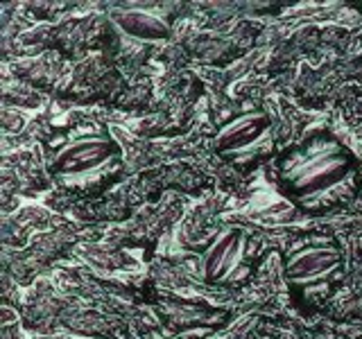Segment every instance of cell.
Wrapping results in <instances>:
<instances>
[{
    "instance_id": "10",
    "label": "cell",
    "mask_w": 362,
    "mask_h": 339,
    "mask_svg": "<svg viewBox=\"0 0 362 339\" xmlns=\"http://www.w3.org/2000/svg\"><path fill=\"white\" fill-rule=\"evenodd\" d=\"M62 323L71 328L73 333L93 335V337H122L124 328L120 321L109 319L98 312H64Z\"/></svg>"
},
{
    "instance_id": "3",
    "label": "cell",
    "mask_w": 362,
    "mask_h": 339,
    "mask_svg": "<svg viewBox=\"0 0 362 339\" xmlns=\"http://www.w3.org/2000/svg\"><path fill=\"white\" fill-rule=\"evenodd\" d=\"M260 242L243 229H222L199 258V276L209 285L240 287L254 274Z\"/></svg>"
},
{
    "instance_id": "12",
    "label": "cell",
    "mask_w": 362,
    "mask_h": 339,
    "mask_svg": "<svg viewBox=\"0 0 362 339\" xmlns=\"http://www.w3.org/2000/svg\"><path fill=\"white\" fill-rule=\"evenodd\" d=\"M5 107L9 105H23V107H41V95L25 82H16L11 86L5 82Z\"/></svg>"
},
{
    "instance_id": "9",
    "label": "cell",
    "mask_w": 362,
    "mask_h": 339,
    "mask_svg": "<svg viewBox=\"0 0 362 339\" xmlns=\"http://www.w3.org/2000/svg\"><path fill=\"white\" fill-rule=\"evenodd\" d=\"M64 73V61L59 59V54L45 52L37 59L21 61L14 66V75L18 82H25L30 86H50L57 77Z\"/></svg>"
},
{
    "instance_id": "1",
    "label": "cell",
    "mask_w": 362,
    "mask_h": 339,
    "mask_svg": "<svg viewBox=\"0 0 362 339\" xmlns=\"http://www.w3.org/2000/svg\"><path fill=\"white\" fill-rule=\"evenodd\" d=\"M276 186L301 210L326 213L356 195L360 165L333 133L315 131L274 161Z\"/></svg>"
},
{
    "instance_id": "4",
    "label": "cell",
    "mask_w": 362,
    "mask_h": 339,
    "mask_svg": "<svg viewBox=\"0 0 362 339\" xmlns=\"http://www.w3.org/2000/svg\"><path fill=\"white\" fill-rule=\"evenodd\" d=\"M342 267V251L333 244H313L290 254L286 260V278L288 282L305 287V297L313 294H328L331 282Z\"/></svg>"
},
{
    "instance_id": "2",
    "label": "cell",
    "mask_w": 362,
    "mask_h": 339,
    "mask_svg": "<svg viewBox=\"0 0 362 339\" xmlns=\"http://www.w3.org/2000/svg\"><path fill=\"white\" fill-rule=\"evenodd\" d=\"M62 190L90 195L102 192L122 170V150L109 136H84L68 143L48 165Z\"/></svg>"
},
{
    "instance_id": "11",
    "label": "cell",
    "mask_w": 362,
    "mask_h": 339,
    "mask_svg": "<svg viewBox=\"0 0 362 339\" xmlns=\"http://www.w3.org/2000/svg\"><path fill=\"white\" fill-rule=\"evenodd\" d=\"M84 258L95 265L107 267V269H124V267L134 265V260L129 256L120 254L118 249H113V246H109V249L107 246H88L84 251Z\"/></svg>"
},
{
    "instance_id": "6",
    "label": "cell",
    "mask_w": 362,
    "mask_h": 339,
    "mask_svg": "<svg viewBox=\"0 0 362 339\" xmlns=\"http://www.w3.org/2000/svg\"><path fill=\"white\" fill-rule=\"evenodd\" d=\"M3 184H5V195H9L11 190L16 195L18 192L34 195V192L48 188L50 181L41 170L39 158L32 152H16L3 158Z\"/></svg>"
},
{
    "instance_id": "7",
    "label": "cell",
    "mask_w": 362,
    "mask_h": 339,
    "mask_svg": "<svg viewBox=\"0 0 362 339\" xmlns=\"http://www.w3.org/2000/svg\"><path fill=\"white\" fill-rule=\"evenodd\" d=\"M158 314H161V321H165L175 333L179 331H188V328H197V326H222L226 321L224 312H218L209 308L204 303H163L158 308Z\"/></svg>"
},
{
    "instance_id": "5",
    "label": "cell",
    "mask_w": 362,
    "mask_h": 339,
    "mask_svg": "<svg viewBox=\"0 0 362 339\" xmlns=\"http://www.w3.org/2000/svg\"><path fill=\"white\" fill-rule=\"evenodd\" d=\"M272 133V118L265 113H247L224 124L220 133L215 136V150L222 156L238 158L249 152V147H263Z\"/></svg>"
},
{
    "instance_id": "13",
    "label": "cell",
    "mask_w": 362,
    "mask_h": 339,
    "mask_svg": "<svg viewBox=\"0 0 362 339\" xmlns=\"http://www.w3.org/2000/svg\"><path fill=\"white\" fill-rule=\"evenodd\" d=\"M16 335H18V321L14 319V312L5 305L3 308V339H21Z\"/></svg>"
},
{
    "instance_id": "8",
    "label": "cell",
    "mask_w": 362,
    "mask_h": 339,
    "mask_svg": "<svg viewBox=\"0 0 362 339\" xmlns=\"http://www.w3.org/2000/svg\"><path fill=\"white\" fill-rule=\"evenodd\" d=\"M111 20L116 23V28H120L124 34H129V37H136V39L161 41L170 37L168 23H163L161 18H156L152 14H145V11L116 9V11H111Z\"/></svg>"
}]
</instances>
